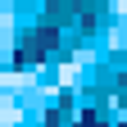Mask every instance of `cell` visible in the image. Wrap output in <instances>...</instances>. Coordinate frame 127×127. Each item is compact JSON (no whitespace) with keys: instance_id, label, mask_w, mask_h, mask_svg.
<instances>
[{"instance_id":"obj_1","label":"cell","mask_w":127,"mask_h":127,"mask_svg":"<svg viewBox=\"0 0 127 127\" xmlns=\"http://www.w3.org/2000/svg\"><path fill=\"white\" fill-rule=\"evenodd\" d=\"M50 50H55V32H32L23 41V50H18V64H32V59H41Z\"/></svg>"}]
</instances>
